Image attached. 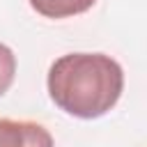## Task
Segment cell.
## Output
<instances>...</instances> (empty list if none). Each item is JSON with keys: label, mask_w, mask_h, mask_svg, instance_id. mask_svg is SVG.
I'll return each instance as SVG.
<instances>
[{"label": "cell", "mask_w": 147, "mask_h": 147, "mask_svg": "<svg viewBox=\"0 0 147 147\" xmlns=\"http://www.w3.org/2000/svg\"><path fill=\"white\" fill-rule=\"evenodd\" d=\"M124 71L103 53H67L48 69V94L67 115L94 119L122 96Z\"/></svg>", "instance_id": "cell-1"}, {"label": "cell", "mask_w": 147, "mask_h": 147, "mask_svg": "<svg viewBox=\"0 0 147 147\" xmlns=\"http://www.w3.org/2000/svg\"><path fill=\"white\" fill-rule=\"evenodd\" d=\"M0 147H55L53 136L37 122L0 117Z\"/></svg>", "instance_id": "cell-2"}, {"label": "cell", "mask_w": 147, "mask_h": 147, "mask_svg": "<svg viewBox=\"0 0 147 147\" xmlns=\"http://www.w3.org/2000/svg\"><path fill=\"white\" fill-rule=\"evenodd\" d=\"M16 76V57L9 46L0 44V96L11 87Z\"/></svg>", "instance_id": "cell-4"}, {"label": "cell", "mask_w": 147, "mask_h": 147, "mask_svg": "<svg viewBox=\"0 0 147 147\" xmlns=\"http://www.w3.org/2000/svg\"><path fill=\"white\" fill-rule=\"evenodd\" d=\"M96 0H30V7L46 18H69L85 14Z\"/></svg>", "instance_id": "cell-3"}]
</instances>
